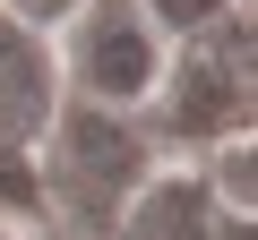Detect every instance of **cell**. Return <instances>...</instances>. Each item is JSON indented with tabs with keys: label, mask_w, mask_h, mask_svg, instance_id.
<instances>
[{
	"label": "cell",
	"mask_w": 258,
	"mask_h": 240,
	"mask_svg": "<svg viewBox=\"0 0 258 240\" xmlns=\"http://www.w3.org/2000/svg\"><path fill=\"white\" fill-rule=\"evenodd\" d=\"M155 94H164V129H172L181 146H224V138H241V120H249V26H241V9H232L215 35H198L189 52H172Z\"/></svg>",
	"instance_id": "3"
},
{
	"label": "cell",
	"mask_w": 258,
	"mask_h": 240,
	"mask_svg": "<svg viewBox=\"0 0 258 240\" xmlns=\"http://www.w3.org/2000/svg\"><path fill=\"white\" fill-rule=\"evenodd\" d=\"M112 240H249V223L224 214L198 172H147L138 197L120 206Z\"/></svg>",
	"instance_id": "5"
},
{
	"label": "cell",
	"mask_w": 258,
	"mask_h": 240,
	"mask_svg": "<svg viewBox=\"0 0 258 240\" xmlns=\"http://www.w3.org/2000/svg\"><path fill=\"white\" fill-rule=\"evenodd\" d=\"M164 60H172V43L155 35V18L138 0H78L69 52H60V94L103 103V111H138L164 86Z\"/></svg>",
	"instance_id": "2"
},
{
	"label": "cell",
	"mask_w": 258,
	"mask_h": 240,
	"mask_svg": "<svg viewBox=\"0 0 258 240\" xmlns=\"http://www.w3.org/2000/svg\"><path fill=\"white\" fill-rule=\"evenodd\" d=\"M0 240H18V231H0Z\"/></svg>",
	"instance_id": "8"
},
{
	"label": "cell",
	"mask_w": 258,
	"mask_h": 240,
	"mask_svg": "<svg viewBox=\"0 0 258 240\" xmlns=\"http://www.w3.org/2000/svg\"><path fill=\"white\" fill-rule=\"evenodd\" d=\"M0 18H9V26H60V18H78V0H0Z\"/></svg>",
	"instance_id": "7"
},
{
	"label": "cell",
	"mask_w": 258,
	"mask_h": 240,
	"mask_svg": "<svg viewBox=\"0 0 258 240\" xmlns=\"http://www.w3.org/2000/svg\"><path fill=\"white\" fill-rule=\"evenodd\" d=\"M52 111H60V52L35 26L0 18V163H35Z\"/></svg>",
	"instance_id": "4"
},
{
	"label": "cell",
	"mask_w": 258,
	"mask_h": 240,
	"mask_svg": "<svg viewBox=\"0 0 258 240\" xmlns=\"http://www.w3.org/2000/svg\"><path fill=\"white\" fill-rule=\"evenodd\" d=\"M35 172H43V197H52L60 223L112 240L120 206L138 197V180L155 172V146H147V129H138L129 111H103V103H69V94H60L52 129H43V146H35Z\"/></svg>",
	"instance_id": "1"
},
{
	"label": "cell",
	"mask_w": 258,
	"mask_h": 240,
	"mask_svg": "<svg viewBox=\"0 0 258 240\" xmlns=\"http://www.w3.org/2000/svg\"><path fill=\"white\" fill-rule=\"evenodd\" d=\"M138 9L155 18V35H164V43H172V35H181V43H198V35H215V26L241 9V0H138Z\"/></svg>",
	"instance_id": "6"
}]
</instances>
